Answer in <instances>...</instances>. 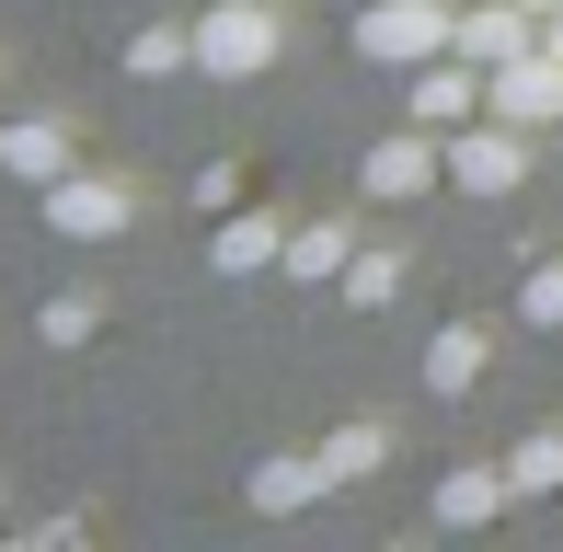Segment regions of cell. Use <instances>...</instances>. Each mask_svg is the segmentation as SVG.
Instances as JSON below:
<instances>
[{
	"instance_id": "5bb4252c",
	"label": "cell",
	"mask_w": 563,
	"mask_h": 552,
	"mask_svg": "<svg viewBox=\"0 0 563 552\" xmlns=\"http://www.w3.org/2000/svg\"><path fill=\"white\" fill-rule=\"evenodd\" d=\"M379 461H391V438H379L368 415H356V426H334V438H322V472H334V484H368Z\"/></svg>"
},
{
	"instance_id": "9c48e42d",
	"label": "cell",
	"mask_w": 563,
	"mask_h": 552,
	"mask_svg": "<svg viewBox=\"0 0 563 552\" xmlns=\"http://www.w3.org/2000/svg\"><path fill=\"white\" fill-rule=\"evenodd\" d=\"M253 518H299L311 495H334V472H322V449H288V461H253Z\"/></svg>"
},
{
	"instance_id": "30bf717a",
	"label": "cell",
	"mask_w": 563,
	"mask_h": 552,
	"mask_svg": "<svg viewBox=\"0 0 563 552\" xmlns=\"http://www.w3.org/2000/svg\"><path fill=\"white\" fill-rule=\"evenodd\" d=\"M208 265H219V276H265V265H288V231H276L265 208H253V219H242V208H219V231H208Z\"/></svg>"
},
{
	"instance_id": "2e32d148",
	"label": "cell",
	"mask_w": 563,
	"mask_h": 552,
	"mask_svg": "<svg viewBox=\"0 0 563 552\" xmlns=\"http://www.w3.org/2000/svg\"><path fill=\"white\" fill-rule=\"evenodd\" d=\"M126 69H139V81H173V69H196V35L185 23H150V35H126Z\"/></svg>"
},
{
	"instance_id": "44dd1931",
	"label": "cell",
	"mask_w": 563,
	"mask_h": 552,
	"mask_svg": "<svg viewBox=\"0 0 563 552\" xmlns=\"http://www.w3.org/2000/svg\"><path fill=\"white\" fill-rule=\"evenodd\" d=\"M196 208H242V162H208V173H196Z\"/></svg>"
},
{
	"instance_id": "5b68a950",
	"label": "cell",
	"mask_w": 563,
	"mask_h": 552,
	"mask_svg": "<svg viewBox=\"0 0 563 552\" xmlns=\"http://www.w3.org/2000/svg\"><path fill=\"white\" fill-rule=\"evenodd\" d=\"M483 115H506V128H563V58H552V46L495 58V69H483Z\"/></svg>"
},
{
	"instance_id": "52a82bcc",
	"label": "cell",
	"mask_w": 563,
	"mask_h": 552,
	"mask_svg": "<svg viewBox=\"0 0 563 552\" xmlns=\"http://www.w3.org/2000/svg\"><path fill=\"white\" fill-rule=\"evenodd\" d=\"M356 185H368V196H426V185H449V139H438V128L379 139L368 162H356Z\"/></svg>"
},
{
	"instance_id": "9a60e30c",
	"label": "cell",
	"mask_w": 563,
	"mask_h": 552,
	"mask_svg": "<svg viewBox=\"0 0 563 552\" xmlns=\"http://www.w3.org/2000/svg\"><path fill=\"white\" fill-rule=\"evenodd\" d=\"M345 254H356L345 219H299L288 231V276H345Z\"/></svg>"
},
{
	"instance_id": "e0dca14e",
	"label": "cell",
	"mask_w": 563,
	"mask_h": 552,
	"mask_svg": "<svg viewBox=\"0 0 563 552\" xmlns=\"http://www.w3.org/2000/svg\"><path fill=\"white\" fill-rule=\"evenodd\" d=\"M506 484H518V495H563V438H552V426L506 449Z\"/></svg>"
},
{
	"instance_id": "3957f363",
	"label": "cell",
	"mask_w": 563,
	"mask_h": 552,
	"mask_svg": "<svg viewBox=\"0 0 563 552\" xmlns=\"http://www.w3.org/2000/svg\"><path fill=\"white\" fill-rule=\"evenodd\" d=\"M196 69H208V81L276 69V0H208V12H196Z\"/></svg>"
},
{
	"instance_id": "7402d4cb",
	"label": "cell",
	"mask_w": 563,
	"mask_h": 552,
	"mask_svg": "<svg viewBox=\"0 0 563 552\" xmlns=\"http://www.w3.org/2000/svg\"><path fill=\"white\" fill-rule=\"evenodd\" d=\"M529 12H563V0H529Z\"/></svg>"
},
{
	"instance_id": "8992f818",
	"label": "cell",
	"mask_w": 563,
	"mask_h": 552,
	"mask_svg": "<svg viewBox=\"0 0 563 552\" xmlns=\"http://www.w3.org/2000/svg\"><path fill=\"white\" fill-rule=\"evenodd\" d=\"M402 115H415V128H472V115H483V58H460V46H449V58H426L415 69V92H402Z\"/></svg>"
},
{
	"instance_id": "4fadbf2b",
	"label": "cell",
	"mask_w": 563,
	"mask_h": 552,
	"mask_svg": "<svg viewBox=\"0 0 563 552\" xmlns=\"http://www.w3.org/2000/svg\"><path fill=\"white\" fill-rule=\"evenodd\" d=\"M472 380H483V322H449V334L426 345V391H438V404H460Z\"/></svg>"
},
{
	"instance_id": "7c38bea8",
	"label": "cell",
	"mask_w": 563,
	"mask_h": 552,
	"mask_svg": "<svg viewBox=\"0 0 563 552\" xmlns=\"http://www.w3.org/2000/svg\"><path fill=\"white\" fill-rule=\"evenodd\" d=\"M506 461L483 472V461H460V472H438V530H483V518H506Z\"/></svg>"
},
{
	"instance_id": "6da1fadb",
	"label": "cell",
	"mask_w": 563,
	"mask_h": 552,
	"mask_svg": "<svg viewBox=\"0 0 563 552\" xmlns=\"http://www.w3.org/2000/svg\"><path fill=\"white\" fill-rule=\"evenodd\" d=\"M449 35H460V0H368L356 12V58L368 69H426V58H449Z\"/></svg>"
},
{
	"instance_id": "277c9868",
	"label": "cell",
	"mask_w": 563,
	"mask_h": 552,
	"mask_svg": "<svg viewBox=\"0 0 563 552\" xmlns=\"http://www.w3.org/2000/svg\"><path fill=\"white\" fill-rule=\"evenodd\" d=\"M529 139H541V128H506V115L449 128V185H460V196H518V185H529Z\"/></svg>"
},
{
	"instance_id": "603a6c76",
	"label": "cell",
	"mask_w": 563,
	"mask_h": 552,
	"mask_svg": "<svg viewBox=\"0 0 563 552\" xmlns=\"http://www.w3.org/2000/svg\"><path fill=\"white\" fill-rule=\"evenodd\" d=\"M552 139H563V128H552Z\"/></svg>"
},
{
	"instance_id": "ffe728a7",
	"label": "cell",
	"mask_w": 563,
	"mask_h": 552,
	"mask_svg": "<svg viewBox=\"0 0 563 552\" xmlns=\"http://www.w3.org/2000/svg\"><path fill=\"white\" fill-rule=\"evenodd\" d=\"M518 311L552 334V322H563V265H529V276H518Z\"/></svg>"
},
{
	"instance_id": "7a4b0ae2",
	"label": "cell",
	"mask_w": 563,
	"mask_h": 552,
	"mask_svg": "<svg viewBox=\"0 0 563 552\" xmlns=\"http://www.w3.org/2000/svg\"><path fill=\"white\" fill-rule=\"evenodd\" d=\"M35 208L58 242H126L139 231V185H115V173H58V185H35Z\"/></svg>"
},
{
	"instance_id": "ac0fdd59",
	"label": "cell",
	"mask_w": 563,
	"mask_h": 552,
	"mask_svg": "<svg viewBox=\"0 0 563 552\" xmlns=\"http://www.w3.org/2000/svg\"><path fill=\"white\" fill-rule=\"evenodd\" d=\"M334 288L356 299V311H379V299L402 288V254H345V276H334Z\"/></svg>"
},
{
	"instance_id": "d6986e66",
	"label": "cell",
	"mask_w": 563,
	"mask_h": 552,
	"mask_svg": "<svg viewBox=\"0 0 563 552\" xmlns=\"http://www.w3.org/2000/svg\"><path fill=\"white\" fill-rule=\"evenodd\" d=\"M92 322H104L92 299H46V311H35V334H46V345H92Z\"/></svg>"
},
{
	"instance_id": "8fae6325",
	"label": "cell",
	"mask_w": 563,
	"mask_h": 552,
	"mask_svg": "<svg viewBox=\"0 0 563 552\" xmlns=\"http://www.w3.org/2000/svg\"><path fill=\"white\" fill-rule=\"evenodd\" d=\"M0 173H23V185L81 173V162H69V128H58V115H12V128H0Z\"/></svg>"
},
{
	"instance_id": "ba28073f",
	"label": "cell",
	"mask_w": 563,
	"mask_h": 552,
	"mask_svg": "<svg viewBox=\"0 0 563 552\" xmlns=\"http://www.w3.org/2000/svg\"><path fill=\"white\" fill-rule=\"evenodd\" d=\"M449 46H460V58H483V69H495V58H518V46H541V12H529V0H472Z\"/></svg>"
}]
</instances>
